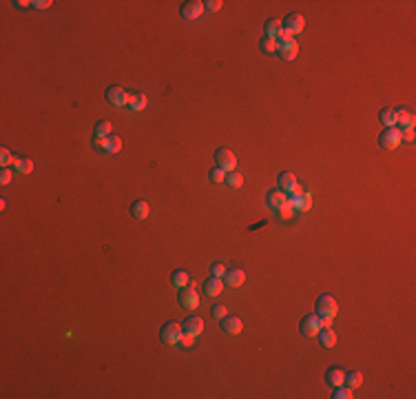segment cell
Returning a JSON list of instances; mask_svg holds the SVG:
<instances>
[{
    "mask_svg": "<svg viewBox=\"0 0 416 399\" xmlns=\"http://www.w3.org/2000/svg\"><path fill=\"white\" fill-rule=\"evenodd\" d=\"M277 49H279L277 54L281 56L283 60H295L297 54H299V42H297L292 36H286V33H283V36L277 40Z\"/></svg>",
    "mask_w": 416,
    "mask_h": 399,
    "instance_id": "cell-1",
    "label": "cell"
},
{
    "mask_svg": "<svg viewBox=\"0 0 416 399\" xmlns=\"http://www.w3.org/2000/svg\"><path fill=\"white\" fill-rule=\"evenodd\" d=\"M182 335H184V329L177 322H166V324L162 326V331H159V337H162V341L166 346H177Z\"/></svg>",
    "mask_w": 416,
    "mask_h": 399,
    "instance_id": "cell-2",
    "label": "cell"
},
{
    "mask_svg": "<svg viewBox=\"0 0 416 399\" xmlns=\"http://www.w3.org/2000/svg\"><path fill=\"white\" fill-rule=\"evenodd\" d=\"M316 315L319 317H330V320H334L339 313V306H337V299L332 295H321L316 299Z\"/></svg>",
    "mask_w": 416,
    "mask_h": 399,
    "instance_id": "cell-3",
    "label": "cell"
},
{
    "mask_svg": "<svg viewBox=\"0 0 416 399\" xmlns=\"http://www.w3.org/2000/svg\"><path fill=\"white\" fill-rule=\"evenodd\" d=\"M179 304H182L184 308H188V311H195V308L200 306V293L195 291V282H193V279L188 286L179 288Z\"/></svg>",
    "mask_w": 416,
    "mask_h": 399,
    "instance_id": "cell-4",
    "label": "cell"
},
{
    "mask_svg": "<svg viewBox=\"0 0 416 399\" xmlns=\"http://www.w3.org/2000/svg\"><path fill=\"white\" fill-rule=\"evenodd\" d=\"M281 25H283V33H286V36L295 38L297 33H301L306 29V18L301 16V13H288Z\"/></svg>",
    "mask_w": 416,
    "mask_h": 399,
    "instance_id": "cell-5",
    "label": "cell"
},
{
    "mask_svg": "<svg viewBox=\"0 0 416 399\" xmlns=\"http://www.w3.org/2000/svg\"><path fill=\"white\" fill-rule=\"evenodd\" d=\"M215 164L219 166V169H224L226 173H230V171H235V166H237V158H235V153L230 149L221 146L215 153Z\"/></svg>",
    "mask_w": 416,
    "mask_h": 399,
    "instance_id": "cell-6",
    "label": "cell"
},
{
    "mask_svg": "<svg viewBox=\"0 0 416 399\" xmlns=\"http://www.w3.org/2000/svg\"><path fill=\"white\" fill-rule=\"evenodd\" d=\"M299 329H301V332H304L306 337H316V335H319V331L323 329V324H321V317L316 315V313H310V315H306L304 320H301Z\"/></svg>",
    "mask_w": 416,
    "mask_h": 399,
    "instance_id": "cell-7",
    "label": "cell"
},
{
    "mask_svg": "<svg viewBox=\"0 0 416 399\" xmlns=\"http://www.w3.org/2000/svg\"><path fill=\"white\" fill-rule=\"evenodd\" d=\"M401 129H396V127H390V129H383V133L379 135V144L383 149H396V146H401Z\"/></svg>",
    "mask_w": 416,
    "mask_h": 399,
    "instance_id": "cell-8",
    "label": "cell"
},
{
    "mask_svg": "<svg viewBox=\"0 0 416 399\" xmlns=\"http://www.w3.org/2000/svg\"><path fill=\"white\" fill-rule=\"evenodd\" d=\"M106 100H108V104H113V107H117V109H122V107H126V100H129V91L126 89H122V87H108L106 89Z\"/></svg>",
    "mask_w": 416,
    "mask_h": 399,
    "instance_id": "cell-9",
    "label": "cell"
},
{
    "mask_svg": "<svg viewBox=\"0 0 416 399\" xmlns=\"http://www.w3.org/2000/svg\"><path fill=\"white\" fill-rule=\"evenodd\" d=\"M266 202H268V206L272 208V211H279L281 206H286L288 204V193L286 191H281L279 187H275V189H270V191L266 193Z\"/></svg>",
    "mask_w": 416,
    "mask_h": 399,
    "instance_id": "cell-10",
    "label": "cell"
},
{
    "mask_svg": "<svg viewBox=\"0 0 416 399\" xmlns=\"http://www.w3.org/2000/svg\"><path fill=\"white\" fill-rule=\"evenodd\" d=\"M202 13H204V2H200V0H188V2L182 4L184 20H197Z\"/></svg>",
    "mask_w": 416,
    "mask_h": 399,
    "instance_id": "cell-11",
    "label": "cell"
},
{
    "mask_svg": "<svg viewBox=\"0 0 416 399\" xmlns=\"http://www.w3.org/2000/svg\"><path fill=\"white\" fill-rule=\"evenodd\" d=\"M221 322V329H224V332H228V335H239L244 329V322H242V317H237V315H226L224 320H219Z\"/></svg>",
    "mask_w": 416,
    "mask_h": 399,
    "instance_id": "cell-12",
    "label": "cell"
},
{
    "mask_svg": "<svg viewBox=\"0 0 416 399\" xmlns=\"http://www.w3.org/2000/svg\"><path fill=\"white\" fill-rule=\"evenodd\" d=\"M182 329H184V332H188V335L197 337V335H202V332H204V320H202V317H197V315H191V317H186V320H184Z\"/></svg>",
    "mask_w": 416,
    "mask_h": 399,
    "instance_id": "cell-13",
    "label": "cell"
},
{
    "mask_svg": "<svg viewBox=\"0 0 416 399\" xmlns=\"http://www.w3.org/2000/svg\"><path fill=\"white\" fill-rule=\"evenodd\" d=\"M288 204H290L295 211L306 213L312 208V196L310 193H306V196H288Z\"/></svg>",
    "mask_w": 416,
    "mask_h": 399,
    "instance_id": "cell-14",
    "label": "cell"
},
{
    "mask_svg": "<svg viewBox=\"0 0 416 399\" xmlns=\"http://www.w3.org/2000/svg\"><path fill=\"white\" fill-rule=\"evenodd\" d=\"M221 291H224V282H221V277H215V275L206 277V282H204V295L206 297H217Z\"/></svg>",
    "mask_w": 416,
    "mask_h": 399,
    "instance_id": "cell-15",
    "label": "cell"
},
{
    "mask_svg": "<svg viewBox=\"0 0 416 399\" xmlns=\"http://www.w3.org/2000/svg\"><path fill=\"white\" fill-rule=\"evenodd\" d=\"M394 113H396V127L414 129V113L410 109H394Z\"/></svg>",
    "mask_w": 416,
    "mask_h": 399,
    "instance_id": "cell-16",
    "label": "cell"
},
{
    "mask_svg": "<svg viewBox=\"0 0 416 399\" xmlns=\"http://www.w3.org/2000/svg\"><path fill=\"white\" fill-rule=\"evenodd\" d=\"M149 100H146L144 93H138V91H129V100H126V107L131 111H144Z\"/></svg>",
    "mask_w": 416,
    "mask_h": 399,
    "instance_id": "cell-17",
    "label": "cell"
},
{
    "mask_svg": "<svg viewBox=\"0 0 416 399\" xmlns=\"http://www.w3.org/2000/svg\"><path fill=\"white\" fill-rule=\"evenodd\" d=\"M224 277H226V284H228L230 288H239L246 282V273L242 268H228Z\"/></svg>",
    "mask_w": 416,
    "mask_h": 399,
    "instance_id": "cell-18",
    "label": "cell"
},
{
    "mask_svg": "<svg viewBox=\"0 0 416 399\" xmlns=\"http://www.w3.org/2000/svg\"><path fill=\"white\" fill-rule=\"evenodd\" d=\"M325 382H328V386H332V388L343 386V382H346V370L328 368V373H325Z\"/></svg>",
    "mask_w": 416,
    "mask_h": 399,
    "instance_id": "cell-19",
    "label": "cell"
},
{
    "mask_svg": "<svg viewBox=\"0 0 416 399\" xmlns=\"http://www.w3.org/2000/svg\"><path fill=\"white\" fill-rule=\"evenodd\" d=\"M263 36L272 38V40H279V38L283 36V25L277 18H270V20L266 22V27H263Z\"/></svg>",
    "mask_w": 416,
    "mask_h": 399,
    "instance_id": "cell-20",
    "label": "cell"
},
{
    "mask_svg": "<svg viewBox=\"0 0 416 399\" xmlns=\"http://www.w3.org/2000/svg\"><path fill=\"white\" fill-rule=\"evenodd\" d=\"M149 202L146 200H135L133 204H131V215L135 217V220H146L149 217Z\"/></svg>",
    "mask_w": 416,
    "mask_h": 399,
    "instance_id": "cell-21",
    "label": "cell"
},
{
    "mask_svg": "<svg viewBox=\"0 0 416 399\" xmlns=\"http://www.w3.org/2000/svg\"><path fill=\"white\" fill-rule=\"evenodd\" d=\"M316 337H319L323 348H334V346H337V332H334L332 329H321Z\"/></svg>",
    "mask_w": 416,
    "mask_h": 399,
    "instance_id": "cell-22",
    "label": "cell"
},
{
    "mask_svg": "<svg viewBox=\"0 0 416 399\" xmlns=\"http://www.w3.org/2000/svg\"><path fill=\"white\" fill-rule=\"evenodd\" d=\"M171 284H173L175 288H184V286H188V284H191V275H188L184 268L173 270V275H171Z\"/></svg>",
    "mask_w": 416,
    "mask_h": 399,
    "instance_id": "cell-23",
    "label": "cell"
},
{
    "mask_svg": "<svg viewBox=\"0 0 416 399\" xmlns=\"http://www.w3.org/2000/svg\"><path fill=\"white\" fill-rule=\"evenodd\" d=\"M297 184V178L292 173H288V171H283V173H279V178H277V187L281 189V191H290L292 187Z\"/></svg>",
    "mask_w": 416,
    "mask_h": 399,
    "instance_id": "cell-24",
    "label": "cell"
},
{
    "mask_svg": "<svg viewBox=\"0 0 416 399\" xmlns=\"http://www.w3.org/2000/svg\"><path fill=\"white\" fill-rule=\"evenodd\" d=\"M379 120H381V125L385 127V129H390V127H396V113H394V109H381Z\"/></svg>",
    "mask_w": 416,
    "mask_h": 399,
    "instance_id": "cell-25",
    "label": "cell"
},
{
    "mask_svg": "<svg viewBox=\"0 0 416 399\" xmlns=\"http://www.w3.org/2000/svg\"><path fill=\"white\" fill-rule=\"evenodd\" d=\"M259 49L263 51V54H268V56H275L277 54V40H272V38H268V36H263L261 40H259Z\"/></svg>",
    "mask_w": 416,
    "mask_h": 399,
    "instance_id": "cell-26",
    "label": "cell"
},
{
    "mask_svg": "<svg viewBox=\"0 0 416 399\" xmlns=\"http://www.w3.org/2000/svg\"><path fill=\"white\" fill-rule=\"evenodd\" d=\"M13 171H16V173L27 175V173H31V171H34V162H31V160L13 158Z\"/></svg>",
    "mask_w": 416,
    "mask_h": 399,
    "instance_id": "cell-27",
    "label": "cell"
},
{
    "mask_svg": "<svg viewBox=\"0 0 416 399\" xmlns=\"http://www.w3.org/2000/svg\"><path fill=\"white\" fill-rule=\"evenodd\" d=\"M113 135V125L108 120H98L96 122V137H108Z\"/></svg>",
    "mask_w": 416,
    "mask_h": 399,
    "instance_id": "cell-28",
    "label": "cell"
},
{
    "mask_svg": "<svg viewBox=\"0 0 416 399\" xmlns=\"http://www.w3.org/2000/svg\"><path fill=\"white\" fill-rule=\"evenodd\" d=\"M361 384H363V375L359 373V370H350V373H346V382H343V386L357 388V386H361Z\"/></svg>",
    "mask_w": 416,
    "mask_h": 399,
    "instance_id": "cell-29",
    "label": "cell"
},
{
    "mask_svg": "<svg viewBox=\"0 0 416 399\" xmlns=\"http://www.w3.org/2000/svg\"><path fill=\"white\" fill-rule=\"evenodd\" d=\"M208 178H210L212 184H224L226 182V171L219 169V166H212V169L208 171Z\"/></svg>",
    "mask_w": 416,
    "mask_h": 399,
    "instance_id": "cell-30",
    "label": "cell"
},
{
    "mask_svg": "<svg viewBox=\"0 0 416 399\" xmlns=\"http://www.w3.org/2000/svg\"><path fill=\"white\" fill-rule=\"evenodd\" d=\"M226 184L230 189H239L244 184V175L237 173V171H230V173H226Z\"/></svg>",
    "mask_w": 416,
    "mask_h": 399,
    "instance_id": "cell-31",
    "label": "cell"
},
{
    "mask_svg": "<svg viewBox=\"0 0 416 399\" xmlns=\"http://www.w3.org/2000/svg\"><path fill=\"white\" fill-rule=\"evenodd\" d=\"M0 164H2V169H7V166L13 164V155L9 149H0Z\"/></svg>",
    "mask_w": 416,
    "mask_h": 399,
    "instance_id": "cell-32",
    "label": "cell"
},
{
    "mask_svg": "<svg viewBox=\"0 0 416 399\" xmlns=\"http://www.w3.org/2000/svg\"><path fill=\"white\" fill-rule=\"evenodd\" d=\"M334 399H352V388H343V386H337L334 388Z\"/></svg>",
    "mask_w": 416,
    "mask_h": 399,
    "instance_id": "cell-33",
    "label": "cell"
},
{
    "mask_svg": "<svg viewBox=\"0 0 416 399\" xmlns=\"http://www.w3.org/2000/svg\"><path fill=\"white\" fill-rule=\"evenodd\" d=\"M122 149V140L117 135H111L108 137V149H106V153H117V151Z\"/></svg>",
    "mask_w": 416,
    "mask_h": 399,
    "instance_id": "cell-34",
    "label": "cell"
},
{
    "mask_svg": "<svg viewBox=\"0 0 416 399\" xmlns=\"http://www.w3.org/2000/svg\"><path fill=\"white\" fill-rule=\"evenodd\" d=\"M177 346H182L184 350L193 348V346H195V337H193V335H188V332H184V335H182V339H179V344H177Z\"/></svg>",
    "mask_w": 416,
    "mask_h": 399,
    "instance_id": "cell-35",
    "label": "cell"
},
{
    "mask_svg": "<svg viewBox=\"0 0 416 399\" xmlns=\"http://www.w3.org/2000/svg\"><path fill=\"white\" fill-rule=\"evenodd\" d=\"M226 315H228V308H226L224 304H215V306H212V317H215V320H224Z\"/></svg>",
    "mask_w": 416,
    "mask_h": 399,
    "instance_id": "cell-36",
    "label": "cell"
},
{
    "mask_svg": "<svg viewBox=\"0 0 416 399\" xmlns=\"http://www.w3.org/2000/svg\"><path fill=\"white\" fill-rule=\"evenodd\" d=\"M111 137V135H108ZM108 137H93V146H96L98 151H102V153H106L108 149Z\"/></svg>",
    "mask_w": 416,
    "mask_h": 399,
    "instance_id": "cell-37",
    "label": "cell"
},
{
    "mask_svg": "<svg viewBox=\"0 0 416 399\" xmlns=\"http://www.w3.org/2000/svg\"><path fill=\"white\" fill-rule=\"evenodd\" d=\"M277 215H279V217H283V220H290V217L295 215V208H292L290 204H286V206H281V208L277 211Z\"/></svg>",
    "mask_w": 416,
    "mask_h": 399,
    "instance_id": "cell-38",
    "label": "cell"
},
{
    "mask_svg": "<svg viewBox=\"0 0 416 399\" xmlns=\"http://www.w3.org/2000/svg\"><path fill=\"white\" fill-rule=\"evenodd\" d=\"M221 0H208V2H204V11H219L221 9Z\"/></svg>",
    "mask_w": 416,
    "mask_h": 399,
    "instance_id": "cell-39",
    "label": "cell"
},
{
    "mask_svg": "<svg viewBox=\"0 0 416 399\" xmlns=\"http://www.w3.org/2000/svg\"><path fill=\"white\" fill-rule=\"evenodd\" d=\"M210 270H212V275H215V277H224L226 275V266L224 264H219V262H215L210 266Z\"/></svg>",
    "mask_w": 416,
    "mask_h": 399,
    "instance_id": "cell-40",
    "label": "cell"
},
{
    "mask_svg": "<svg viewBox=\"0 0 416 399\" xmlns=\"http://www.w3.org/2000/svg\"><path fill=\"white\" fill-rule=\"evenodd\" d=\"M11 180H13V173H11V169L7 166V169H2V173H0V182H2V184H9Z\"/></svg>",
    "mask_w": 416,
    "mask_h": 399,
    "instance_id": "cell-41",
    "label": "cell"
},
{
    "mask_svg": "<svg viewBox=\"0 0 416 399\" xmlns=\"http://www.w3.org/2000/svg\"><path fill=\"white\" fill-rule=\"evenodd\" d=\"M51 0H34V2H31V7H36V9H49L51 7Z\"/></svg>",
    "mask_w": 416,
    "mask_h": 399,
    "instance_id": "cell-42",
    "label": "cell"
},
{
    "mask_svg": "<svg viewBox=\"0 0 416 399\" xmlns=\"http://www.w3.org/2000/svg\"><path fill=\"white\" fill-rule=\"evenodd\" d=\"M401 140L414 142V129H403V131H401Z\"/></svg>",
    "mask_w": 416,
    "mask_h": 399,
    "instance_id": "cell-43",
    "label": "cell"
},
{
    "mask_svg": "<svg viewBox=\"0 0 416 399\" xmlns=\"http://www.w3.org/2000/svg\"><path fill=\"white\" fill-rule=\"evenodd\" d=\"M288 196H306V191H304V187H301V184L297 182L295 187H292L290 191H288Z\"/></svg>",
    "mask_w": 416,
    "mask_h": 399,
    "instance_id": "cell-44",
    "label": "cell"
},
{
    "mask_svg": "<svg viewBox=\"0 0 416 399\" xmlns=\"http://www.w3.org/2000/svg\"><path fill=\"white\" fill-rule=\"evenodd\" d=\"M16 4H18V7H29L31 2H27V0H20V2H16Z\"/></svg>",
    "mask_w": 416,
    "mask_h": 399,
    "instance_id": "cell-45",
    "label": "cell"
}]
</instances>
